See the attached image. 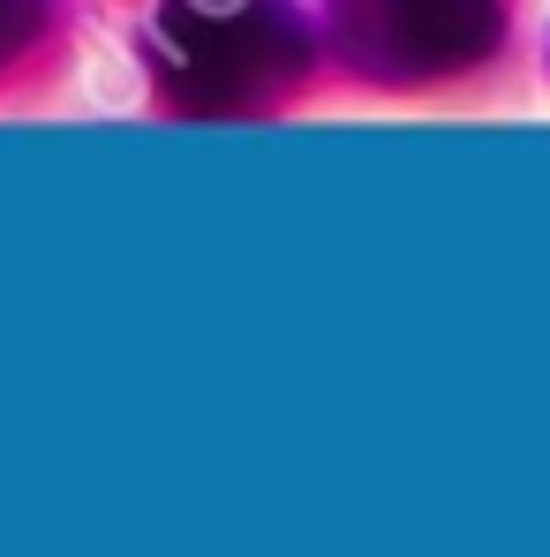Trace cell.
<instances>
[{
    "mask_svg": "<svg viewBox=\"0 0 550 557\" xmlns=\"http://www.w3.org/2000/svg\"><path fill=\"white\" fill-rule=\"evenodd\" d=\"M309 23L286 0H167L151 76L182 113H257L302 84Z\"/></svg>",
    "mask_w": 550,
    "mask_h": 557,
    "instance_id": "obj_1",
    "label": "cell"
},
{
    "mask_svg": "<svg viewBox=\"0 0 550 557\" xmlns=\"http://www.w3.org/2000/svg\"><path fill=\"white\" fill-rule=\"evenodd\" d=\"M332 46L369 84H438L498 46V0H332Z\"/></svg>",
    "mask_w": 550,
    "mask_h": 557,
    "instance_id": "obj_2",
    "label": "cell"
},
{
    "mask_svg": "<svg viewBox=\"0 0 550 557\" xmlns=\"http://www.w3.org/2000/svg\"><path fill=\"white\" fill-rule=\"evenodd\" d=\"M38 23H46V0H0V61L23 53L38 38Z\"/></svg>",
    "mask_w": 550,
    "mask_h": 557,
    "instance_id": "obj_3",
    "label": "cell"
}]
</instances>
